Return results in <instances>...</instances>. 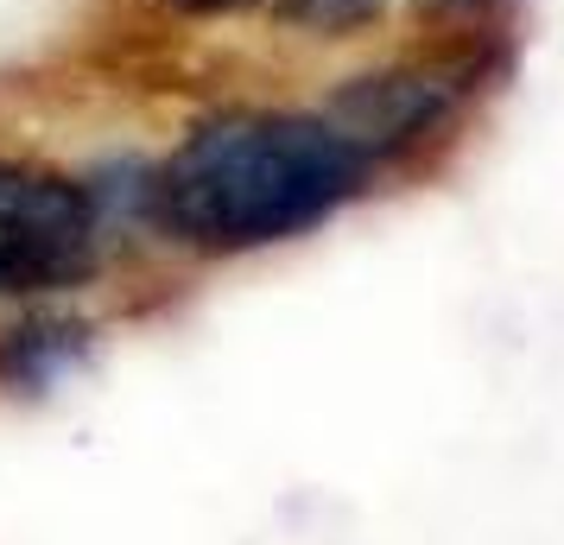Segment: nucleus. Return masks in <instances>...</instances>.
<instances>
[{"instance_id": "obj_3", "label": "nucleus", "mask_w": 564, "mask_h": 545, "mask_svg": "<svg viewBox=\"0 0 564 545\" xmlns=\"http://www.w3.org/2000/svg\"><path fill=\"white\" fill-rule=\"evenodd\" d=\"M463 89L469 83H463L457 64H425V57L419 64H381V70L336 83L324 115L368 153L375 172H387L457 121Z\"/></svg>"}, {"instance_id": "obj_5", "label": "nucleus", "mask_w": 564, "mask_h": 545, "mask_svg": "<svg viewBox=\"0 0 564 545\" xmlns=\"http://www.w3.org/2000/svg\"><path fill=\"white\" fill-rule=\"evenodd\" d=\"M400 0H267L273 26L285 39H311V45H349V39H368L393 13Z\"/></svg>"}, {"instance_id": "obj_4", "label": "nucleus", "mask_w": 564, "mask_h": 545, "mask_svg": "<svg viewBox=\"0 0 564 545\" xmlns=\"http://www.w3.org/2000/svg\"><path fill=\"white\" fill-rule=\"evenodd\" d=\"M96 324L64 305H20L13 324H0V388L7 393H52L96 356Z\"/></svg>"}, {"instance_id": "obj_1", "label": "nucleus", "mask_w": 564, "mask_h": 545, "mask_svg": "<svg viewBox=\"0 0 564 545\" xmlns=\"http://www.w3.org/2000/svg\"><path fill=\"white\" fill-rule=\"evenodd\" d=\"M375 178L324 108H209L153 159V241L191 260H248L317 235Z\"/></svg>"}, {"instance_id": "obj_7", "label": "nucleus", "mask_w": 564, "mask_h": 545, "mask_svg": "<svg viewBox=\"0 0 564 545\" xmlns=\"http://www.w3.org/2000/svg\"><path fill=\"white\" fill-rule=\"evenodd\" d=\"M432 7H476V0H432Z\"/></svg>"}, {"instance_id": "obj_2", "label": "nucleus", "mask_w": 564, "mask_h": 545, "mask_svg": "<svg viewBox=\"0 0 564 545\" xmlns=\"http://www.w3.org/2000/svg\"><path fill=\"white\" fill-rule=\"evenodd\" d=\"M102 273L108 248L83 178L0 146V305H64Z\"/></svg>"}, {"instance_id": "obj_6", "label": "nucleus", "mask_w": 564, "mask_h": 545, "mask_svg": "<svg viewBox=\"0 0 564 545\" xmlns=\"http://www.w3.org/2000/svg\"><path fill=\"white\" fill-rule=\"evenodd\" d=\"M153 13L165 20H178V26H216V20H241V13H254L267 0H147Z\"/></svg>"}]
</instances>
